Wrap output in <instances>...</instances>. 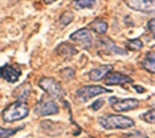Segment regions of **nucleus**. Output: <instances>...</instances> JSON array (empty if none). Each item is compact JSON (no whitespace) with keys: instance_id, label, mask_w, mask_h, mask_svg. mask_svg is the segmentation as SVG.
<instances>
[{"instance_id":"nucleus-1","label":"nucleus","mask_w":155,"mask_h":138,"mask_svg":"<svg viewBox=\"0 0 155 138\" xmlns=\"http://www.w3.org/2000/svg\"><path fill=\"white\" fill-rule=\"evenodd\" d=\"M98 123L105 127L107 130L111 129H129L135 125V122L131 118L125 116H119V114H106V116H101L98 118Z\"/></svg>"},{"instance_id":"nucleus-2","label":"nucleus","mask_w":155,"mask_h":138,"mask_svg":"<svg viewBox=\"0 0 155 138\" xmlns=\"http://www.w3.org/2000/svg\"><path fill=\"white\" fill-rule=\"evenodd\" d=\"M29 114V108L25 102L16 101L11 104L9 106L3 110V119L5 122H13V121H20V119L25 118Z\"/></svg>"},{"instance_id":"nucleus-3","label":"nucleus","mask_w":155,"mask_h":138,"mask_svg":"<svg viewBox=\"0 0 155 138\" xmlns=\"http://www.w3.org/2000/svg\"><path fill=\"white\" fill-rule=\"evenodd\" d=\"M38 85L43 90H45L47 93L53 98H57V100H61L65 96V90L62 88V85L56 81L54 79H49V77H44L38 81Z\"/></svg>"},{"instance_id":"nucleus-4","label":"nucleus","mask_w":155,"mask_h":138,"mask_svg":"<svg viewBox=\"0 0 155 138\" xmlns=\"http://www.w3.org/2000/svg\"><path fill=\"white\" fill-rule=\"evenodd\" d=\"M109 89L104 86H100V85H86V86H82L77 90L76 93V97L80 102H86L89 101L90 98L96 97L98 94H102V93H109Z\"/></svg>"},{"instance_id":"nucleus-5","label":"nucleus","mask_w":155,"mask_h":138,"mask_svg":"<svg viewBox=\"0 0 155 138\" xmlns=\"http://www.w3.org/2000/svg\"><path fill=\"white\" fill-rule=\"evenodd\" d=\"M58 105L52 100H43L37 102L35 106V112L38 116H51V114H57L58 113Z\"/></svg>"},{"instance_id":"nucleus-6","label":"nucleus","mask_w":155,"mask_h":138,"mask_svg":"<svg viewBox=\"0 0 155 138\" xmlns=\"http://www.w3.org/2000/svg\"><path fill=\"white\" fill-rule=\"evenodd\" d=\"M70 40L77 42L84 49H89L91 47V35L89 29H86V28H82V29H78L74 33H72L70 35Z\"/></svg>"},{"instance_id":"nucleus-7","label":"nucleus","mask_w":155,"mask_h":138,"mask_svg":"<svg viewBox=\"0 0 155 138\" xmlns=\"http://www.w3.org/2000/svg\"><path fill=\"white\" fill-rule=\"evenodd\" d=\"M20 74H21V69L17 65H9V64H7V65L0 68V77L3 80L8 81V82H16L19 80Z\"/></svg>"},{"instance_id":"nucleus-8","label":"nucleus","mask_w":155,"mask_h":138,"mask_svg":"<svg viewBox=\"0 0 155 138\" xmlns=\"http://www.w3.org/2000/svg\"><path fill=\"white\" fill-rule=\"evenodd\" d=\"M131 9L139 11V12H153L154 11V0H125Z\"/></svg>"},{"instance_id":"nucleus-9","label":"nucleus","mask_w":155,"mask_h":138,"mask_svg":"<svg viewBox=\"0 0 155 138\" xmlns=\"http://www.w3.org/2000/svg\"><path fill=\"white\" fill-rule=\"evenodd\" d=\"M105 82L106 85H122V84H131L133 80L130 79L129 76H125V74L119 73V72H111L106 74L105 77Z\"/></svg>"},{"instance_id":"nucleus-10","label":"nucleus","mask_w":155,"mask_h":138,"mask_svg":"<svg viewBox=\"0 0 155 138\" xmlns=\"http://www.w3.org/2000/svg\"><path fill=\"white\" fill-rule=\"evenodd\" d=\"M139 105L138 100L135 98H126V100H117L114 104H111L113 109L115 112H129L133 109H137Z\"/></svg>"},{"instance_id":"nucleus-11","label":"nucleus","mask_w":155,"mask_h":138,"mask_svg":"<svg viewBox=\"0 0 155 138\" xmlns=\"http://www.w3.org/2000/svg\"><path fill=\"white\" fill-rule=\"evenodd\" d=\"M113 70V65H101L98 68L93 69L89 73V79L93 81H101L106 77L107 73H110Z\"/></svg>"},{"instance_id":"nucleus-12","label":"nucleus","mask_w":155,"mask_h":138,"mask_svg":"<svg viewBox=\"0 0 155 138\" xmlns=\"http://www.w3.org/2000/svg\"><path fill=\"white\" fill-rule=\"evenodd\" d=\"M57 55H60L64 60H69L70 57L77 55V49L68 42H62L61 45L57 47Z\"/></svg>"},{"instance_id":"nucleus-13","label":"nucleus","mask_w":155,"mask_h":138,"mask_svg":"<svg viewBox=\"0 0 155 138\" xmlns=\"http://www.w3.org/2000/svg\"><path fill=\"white\" fill-rule=\"evenodd\" d=\"M100 42H101L102 48H104L105 51L110 52V53H117V55H125L126 53L125 49H121L119 47H117V45H115L109 37H102L100 40Z\"/></svg>"},{"instance_id":"nucleus-14","label":"nucleus","mask_w":155,"mask_h":138,"mask_svg":"<svg viewBox=\"0 0 155 138\" xmlns=\"http://www.w3.org/2000/svg\"><path fill=\"white\" fill-rule=\"evenodd\" d=\"M142 66L146 70H149L150 73L155 72V56H154V51L149 52L146 56H144V59L142 61Z\"/></svg>"},{"instance_id":"nucleus-15","label":"nucleus","mask_w":155,"mask_h":138,"mask_svg":"<svg viewBox=\"0 0 155 138\" xmlns=\"http://www.w3.org/2000/svg\"><path fill=\"white\" fill-rule=\"evenodd\" d=\"M90 28L96 32V33L104 35V33H106V31H107V23L105 20L98 19V20H94L93 23H90Z\"/></svg>"},{"instance_id":"nucleus-16","label":"nucleus","mask_w":155,"mask_h":138,"mask_svg":"<svg viewBox=\"0 0 155 138\" xmlns=\"http://www.w3.org/2000/svg\"><path fill=\"white\" fill-rule=\"evenodd\" d=\"M73 4L76 8H93L96 5V0H74Z\"/></svg>"},{"instance_id":"nucleus-17","label":"nucleus","mask_w":155,"mask_h":138,"mask_svg":"<svg viewBox=\"0 0 155 138\" xmlns=\"http://www.w3.org/2000/svg\"><path fill=\"white\" fill-rule=\"evenodd\" d=\"M20 129H21V127H15V129H5V127L0 126V138H9L11 136H13L16 132H19Z\"/></svg>"},{"instance_id":"nucleus-18","label":"nucleus","mask_w":155,"mask_h":138,"mask_svg":"<svg viewBox=\"0 0 155 138\" xmlns=\"http://www.w3.org/2000/svg\"><path fill=\"white\" fill-rule=\"evenodd\" d=\"M143 47V42L139 39H134V40H129L127 41V48L133 49V51H139Z\"/></svg>"},{"instance_id":"nucleus-19","label":"nucleus","mask_w":155,"mask_h":138,"mask_svg":"<svg viewBox=\"0 0 155 138\" xmlns=\"http://www.w3.org/2000/svg\"><path fill=\"white\" fill-rule=\"evenodd\" d=\"M73 20V13L70 12V11H66L65 13H62L61 17H60V23L62 24V25H68V24L72 23Z\"/></svg>"},{"instance_id":"nucleus-20","label":"nucleus","mask_w":155,"mask_h":138,"mask_svg":"<svg viewBox=\"0 0 155 138\" xmlns=\"http://www.w3.org/2000/svg\"><path fill=\"white\" fill-rule=\"evenodd\" d=\"M142 118L149 123H154L155 122V110L151 109V110H149L147 113H144V114H142Z\"/></svg>"},{"instance_id":"nucleus-21","label":"nucleus","mask_w":155,"mask_h":138,"mask_svg":"<svg viewBox=\"0 0 155 138\" xmlns=\"http://www.w3.org/2000/svg\"><path fill=\"white\" fill-rule=\"evenodd\" d=\"M119 138H149L146 134L140 133V132H134V133H130V134H126V136H122Z\"/></svg>"},{"instance_id":"nucleus-22","label":"nucleus","mask_w":155,"mask_h":138,"mask_svg":"<svg viewBox=\"0 0 155 138\" xmlns=\"http://www.w3.org/2000/svg\"><path fill=\"white\" fill-rule=\"evenodd\" d=\"M155 20L154 19H151L149 23H147V28H149V31L151 32V35H153V37L155 36Z\"/></svg>"},{"instance_id":"nucleus-23","label":"nucleus","mask_w":155,"mask_h":138,"mask_svg":"<svg viewBox=\"0 0 155 138\" xmlns=\"http://www.w3.org/2000/svg\"><path fill=\"white\" fill-rule=\"evenodd\" d=\"M104 100H97V101H94V104L91 105V109H93V110H98V109L101 108L102 105H104Z\"/></svg>"},{"instance_id":"nucleus-24","label":"nucleus","mask_w":155,"mask_h":138,"mask_svg":"<svg viewBox=\"0 0 155 138\" xmlns=\"http://www.w3.org/2000/svg\"><path fill=\"white\" fill-rule=\"evenodd\" d=\"M134 89H135V92H138V93H144V88L143 86H139V85H134Z\"/></svg>"},{"instance_id":"nucleus-25","label":"nucleus","mask_w":155,"mask_h":138,"mask_svg":"<svg viewBox=\"0 0 155 138\" xmlns=\"http://www.w3.org/2000/svg\"><path fill=\"white\" fill-rule=\"evenodd\" d=\"M56 0H44V3L45 4H51V3H54Z\"/></svg>"},{"instance_id":"nucleus-26","label":"nucleus","mask_w":155,"mask_h":138,"mask_svg":"<svg viewBox=\"0 0 155 138\" xmlns=\"http://www.w3.org/2000/svg\"><path fill=\"white\" fill-rule=\"evenodd\" d=\"M109 101H110L111 104H114V102L117 101V98H115V97H110V100H109Z\"/></svg>"},{"instance_id":"nucleus-27","label":"nucleus","mask_w":155,"mask_h":138,"mask_svg":"<svg viewBox=\"0 0 155 138\" xmlns=\"http://www.w3.org/2000/svg\"><path fill=\"white\" fill-rule=\"evenodd\" d=\"M12 2H17V0H12Z\"/></svg>"}]
</instances>
